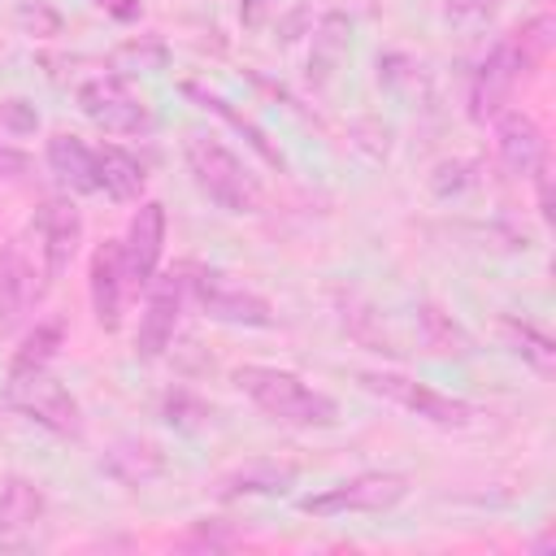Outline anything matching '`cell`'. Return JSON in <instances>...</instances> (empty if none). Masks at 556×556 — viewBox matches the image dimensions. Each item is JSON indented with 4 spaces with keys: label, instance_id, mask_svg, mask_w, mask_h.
Segmentation results:
<instances>
[{
    "label": "cell",
    "instance_id": "obj_13",
    "mask_svg": "<svg viewBox=\"0 0 556 556\" xmlns=\"http://www.w3.org/2000/svg\"><path fill=\"white\" fill-rule=\"evenodd\" d=\"M126 265H122V243H100L91 252V265H87V291H91V313L104 330H117L122 326V304H126Z\"/></svg>",
    "mask_w": 556,
    "mask_h": 556
},
{
    "label": "cell",
    "instance_id": "obj_18",
    "mask_svg": "<svg viewBox=\"0 0 556 556\" xmlns=\"http://www.w3.org/2000/svg\"><path fill=\"white\" fill-rule=\"evenodd\" d=\"M291 482H295V469H291V465L256 460V465L235 469V473L222 482V495H226V500H235V495H282Z\"/></svg>",
    "mask_w": 556,
    "mask_h": 556
},
{
    "label": "cell",
    "instance_id": "obj_22",
    "mask_svg": "<svg viewBox=\"0 0 556 556\" xmlns=\"http://www.w3.org/2000/svg\"><path fill=\"white\" fill-rule=\"evenodd\" d=\"M0 126H4L9 135H30V130H39V113H35V104H26V100H4V104H0Z\"/></svg>",
    "mask_w": 556,
    "mask_h": 556
},
{
    "label": "cell",
    "instance_id": "obj_9",
    "mask_svg": "<svg viewBox=\"0 0 556 556\" xmlns=\"http://www.w3.org/2000/svg\"><path fill=\"white\" fill-rule=\"evenodd\" d=\"M4 395H9V404L22 417L39 421L43 430H52V434H78V400L48 369H39V374H30L22 382H4Z\"/></svg>",
    "mask_w": 556,
    "mask_h": 556
},
{
    "label": "cell",
    "instance_id": "obj_21",
    "mask_svg": "<svg viewBox=\"0 0 556 556\" xmlns=\"http://www.w3.org/2000/svg\"><path fill=\"white\" fill-rule=\"evenodd\" d=\"M504 334L517 343V352L539 369V374H552V361H556V348L547 334H539L530 321H517V317H504Z\"/></svg>",
    "mask_w": 556,
    "mask_h": 556
},
{
    "label": "cell",
    "instance_id": "obj_4",
    "mask_svg": "<svg viewBox=\"0 0 556 556\" xmlns=\"http://www.w3.org/2000/svg\"><path fill=\"white\" fill-rule=\"evenodd\" d=\"M361 387L374 391V395H382V400H391V404H400V408H408L413 417H421V421H430L439 430H465L478 417V408L469 400L447 395V391H434L430 382H417L408 374L374 369V374H361Z\"/></svg>",
    "mask_w": 556,
    "mask_h": 556
},
{
    "label": "cell",
    "instance_id": "obj_17",
    "mask_svg": "<svg viewBox=\"0 0 556 556\" xmlns=\"http://www.w3.org/2000/svg\"><path fill=\"white\" fill-rule=\"evenodd\" d=\"M96 169H100V191L117 204H130L143 195V182H148V169L135 152H126L122 143H104L96 148Z\"/></svg>",
    "mask_w": 556,
    "mask_h": 556
},
{
    "label": "cell",
    "instance_id": "obj_16",
    "mask_svg": "<svg viewBox=\"0 0 556 556\" xmlns=\"http://www.w3.org/2000/svg\"><path fill=\"white\" fill-rule=\"evenodd\" d=\"M43 156H48V169L70 187V191H78V195H91V191H100V169H96V148H87L78 135H52L48 139V148H43Z\"/></svg>",
    "mask_w": 556,
    "mask_h": 556
},
{
    "label": "cell",
    "instance_id": "obj_24",
    "mask_svg": "<svg viewBox=\"0 0 556 556\" xmlns=\"http://www.w3.org/2000/svg\"><path fill=\"white\" fill-rule=\"evenodd\" d=\"M26 174H30V156L0 143V182H26Z\"/></svg>",
    "mask_w": 556,
    "mask_h": 556
},
{
    "label": "cell",
    "instance_id": "obj_26",
    "mask_svg": "<svg viewBox=\"0 0 556 556\" xmlns=\"http://www.w3.org/2000/svg\"><path fill=\"white\" fill-rule=\"evenodd\" d=\"M96 9H104V13L117 17V22H135V17H143V0H96Z\"/></svg>",
    "mask_w": 556,
    "mask_h": 556
},
{
    "label": "cell",
    "instance_id": "obj_12",
    "mask_svg": "<svg viewBox=\"0 0 556 556\" xmlns=\"http://www.w3.org/2000/svg\"><path fill=\"white\" fill-rule=\"evenodd\" d=\"M491 122H495V148H500L504 169L530 178L547 161V139H543L539 122L530 113H521V109H504Z\"/></svg>",
    "mask_w": 556,
    "mask_h": 556
},
{
    "label": "cell",
    "instance_id": "obj_5",
    "mask_svg": "<svg viewBox=\"0 0 556 556\" xmlns=\"http://www.w3.org/2000/svg\"><path fill=\"white\" fill-rule=\"evenodd\" d=\"M187 287H191V300L200 304V313L222 326H243V330L274 326V304L261 291L235 282L226 269H195L187 278Z\"/></svg>",
    "mask_w": 556,
    "mask_h": 556
},
{
    "label": "cell",
    "instance_id": "obj_6",
    "mask_svg": "<svg viewBox=\"0 0 556 556\" xmlns=\"http://www.w3.org/2000/svg\"><path fill=\"white\" fill-rule=\"evenodd\" d=\"M408 495V478L404 473H391V469H374V473H356V478H343L317 495H304L300 500V513H313V517H343V513H387L395 508L400 500Z\"/></svg>",
    "mask_w": 556,
    "mask_h": 556
},
{
    "label": "cell",
    "instance_id": "obj_19",
    "mask_svg": "<svg viewBox=\"0 0 556 556\" xmlns=\"http://www.w3.org/2000/svg\"><path fill=\"white\" fill-rule=\"evenodd\" d=\"M56 348H61V326H56V321H39V326L22 339V348L13 352V361H9V382H22V378L48 369L52 356H56Z\"/></svg>",
    "mask_w": 556,
    "mask_h": 556
},
{
    "label": "cell",
    "instance_id": "obj_27",
    "mask_svg": "<svg viewBox=\"0 0 556 556\" xmlns=\"http://www.w3.org/2000/svg\"><path fill=\"white\" fill-rule=\"evenodd\" d=\"M256 4L261 0H243V22H256Z\"/></svg>",
    "mask_w": 556,
    "mask_h": 556
},
{
    "label": "cell",
    "instance_id": "obj_8",
    "mask_svg": "<svg viewBox=\"0 0 556 556\" xmlns=\"http://www.w3.org/2000/svg\"><path fill=\"white\" fill-rule=\"evenodd\" d=\"M530 61L534 56L526 52V43L517 35L513 39H500L486 52V61L473 70V83H469V117L473 122H491L495 113H504V100H508V91L517 87V78H521V70Z\"/></svg>",
    "mask_w": 556,
    "mask_h": 556
},
{
    "label": "cell",
    "instance_id": "obj_11",
    "mask_svg": "<svg viewBox=\"0 0 556 556\" xmlns=\"http://www.w3.org/2000/svg\"><path fill=\"white\" fill-rule=\"evenodd\" d=\"M148 304H143V317H139V330H135V356L139 361H156L165 356V348L174 343V330H178V313H182V278H152L148 282Z\"/></svg>",
    "mask_w": 556,
    "mask_h": 556
},
{
    "label": "cell",
    "instance_id": "obj_20",
    "mask_svg": "<svg viewBox=\"0 0 556 556\" xmlns=\"http://www.w3.org/2000/svg\"><path fill=\"white\" fill-rule=\"evenodd\" d=\"M182 91H187V96H195L200 104H208L213 113H222V117H226V122H230L235 130H243V135H248V143H252V148H256V152H261V156H265L269 165H282V156H278V152L269 148V139H265V130H261V126H252V122H248L243 113H235V109H230V104H226L222 96H213V91H204V87H195V83H187Z\"/></svg>",
    "mask_w": 556,
    "mask_h": 556
},
{
    "label": "cell",
    "instance_id": "obj_15",
    "mask_svg": "<svg viewBox=\"0 0 556 556\" xmlns=\"http://www.w3.org/2000/svg\"><path fill=\"white\" fill-rule=\"evenodd\" d=\"M48 500L30 478H4L0 482V539L4 543H22L26 534H35L43 526Z\"/></svg>",
    "mask_w": 556,
    "mask_h": 556
},
{
    "label": "cell",
    "instance_id": "obj_25",
    "mask_svg": "<svg viewBox=\"0 0 556 556\" xmlns=\"http://www.w3.org/2000/svg\"><path fill=\"white\" fill-rule=\"evenodd\" d=\"M500 9V0H447V17L452 22H482Z\"/></svg>",
    "mask_w": 556,
    "mask_h": 556
},
{
    "label": "cell",
    "instance_id": "obj_7",
    "mask_svg": "<svg viewBox=\"0 0 556 556\" xmlns=\"http://www.w3.org/2000/svg\"><path fill=\"white\" fill-rule=\"evenodd\" d=\"M78 109L87 113V122H96L109 135H148L156 126L152 104L126 78H117V74L87 78L78 87Z\"/></svg>",
    "mask_w": 556,
    "mask_h": 556
},
{
    "label": "cell",
    "instance_id": "obj_3",
    "mask_svg": "<svg viewBox=\"0 0 556 556\" xmlns=\"http://www.w3.org/2000/svg\"><path fill=\"white\" fill-rule=\"evenodd\" d=\"M52 282H56V274H52L43 239L30 222L17 239L4 243V256H0V330L22 326L39 308V300L48 295Z\"/></svg>",
    "mask_w": 556,
    "mask_h": 556
},
{
    "label": "cell",
    "instance_id": "obj_23",
    "mask_svg": "<svg viewBox=\"0 0 556 556\" xmlns=\"http://www.w3.org/2000/svg\"><path fill=\"white\" fill-rule=\"evenodd\" d=\"M17 22H22L26 30H35V35H56V30H61V17H56V9H48L43 0H35V4H22V9H17Z\"/></svg>",
    "mask_w": 556,
    "mask_h": 556
},
{
    "label": "cell",
    "instance_id": "obj_1",
    "mask_svg": "<svg viewBox=\"0 0 556 556\" xmlns=\"http://www.w3.org/2000/svg\"><path fill=\"white\" fill-rule=\"evenodd\" d=\"M235 387L274 421L295 426V430H326L339 421V404L308 387L300 374L278 369V365H239L235 369Z\"/></svg>",
    "mask_w": 556,
    "mask_h": 556
},
{
    "label": "cell",
    "instance_id": "obj_10",
    "mask_svg": "<svg viewBox=\"0 0 556 556\" xmlns=\"http://www.w3.org/2000/svg\"><path fill=\"white\" fill-rule=\"evenodd\" d=\"M122 243V265H126V282L130 287H148L156 278V265H161V252H165V204L156 200H143L126 226V239Z\"/></svg>",
    "mask_w": 556,
    "mask_h": 556
},
{
    "label": "cell",
    "instance_id": "obj_14",
    "mask_svg": "<svg viewBox=\"0 0 556 556\" xmlns=\"http://www.w3.org/2000/svg\"><path fill=\"white\" fill-rule=\"evenodd\" d=\"M35 230L43 239L52 274L61 278L70 269V261L78 256V243H83V213L70 200H43L39 213H35Z\"/></svg>",
    "mask_w": 556,
    "mask_h": 556
},
{
    "label": "cell",
    "instance_id": "obj_2",
    "mask_svg": "<svg viewBox=\"0 0 556 556\" xmlns=\"http://www.w3.org/2000/svg\"><path fill=\"white\" fill-rule=\"evenodd\" d=\"M182 156H187V169L195 178V187L226 213H256L265 191H261V178L213 135V130H187L182 139Z\"/></svg>",
    "mask_w": 556,
    "mask_h": 556
}]
</instances>
